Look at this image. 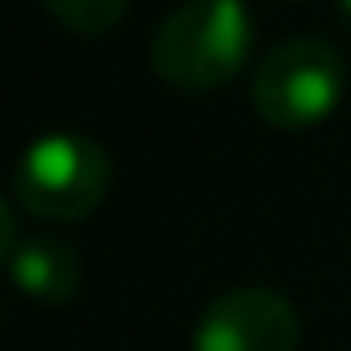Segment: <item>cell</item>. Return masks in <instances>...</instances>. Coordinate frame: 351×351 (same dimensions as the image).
<instances>
[{"instance_id": "1", "label": "cell", "mask_w": 351, "mask_h": 351, "mask_svg": "<svg viewBox=\"0 0 351 351\" xmlns=\"http://www.w3.org/2000/svg\"><path fill=\"white\" fill-rule=\"evenodd\" d=\"M254 45V18L240 0H182L152 36V67L173 89H223Z\"/></svg>"}, {"instance_id": "3", "label": "cell", "mask_w": 351, "mask_h": 351, "mask_svg": "<svg viewBox=\"0 0 351 351\" xmlns=\"http://www.w3.org/2000/svg\"><path fill=\"white\" fill-rule=\"evenodd\" d=\"M347 94V62L320 36H293L263 53V62L249 76L254 112L267 125L302 129L316 125L343 103Z\"/></svg>"}, {"instance_id": "2", "label": "cell", "mask_w": 351, "mask_h": 351, "mask_svg": "<svg viewBox=\"0 0 351 351\" xmlns=\"http://www.w3.org/2000/svg\"><path fill=\"white\" fill-rule=\"evenodd\" d=\"M112 191V156L98 138L53 129L23 152L14 169V196L27 214L49 223L89 218Z\"/></svg>"}, {"instance_id": "6", "label": "cell", "mask_w": 351, "mask_h": 351, "mask_svg": "<svg viewBox=\"0 0 351 351\" xmlns=\"http://www.w3.org/2000/svg\"><path fill=\"white\" fill-rule=\"evenodd\" d=\"M45 9L76 36H103L129 14V0H45Z\"/></svg>"}, {"instance_id": "7", "label": "cell", "mask_w": 351, "mask_h": 351, "mask_svg": "<svg viewBox=\"0 0 351 351\" xmlns=\"http://www.w3.org/2000/svg\"><path fill=\"white\" fill-rule=\"evenodd\" d=\"M338 9H343V18L351 23V0H338Z\"/></svg>"}, {"instance_id": "4", "label": "cell", "mask_w": 351, "mask_h": 351, "mask_svg": "<svg viewBox=\"0 0 351 351\" xmlns=\"http://www.w3.org/2000/svg\"><path fill=\"white\" fill-rule=\"evenodd\" d=\"M298 307L271 285H232L205 311L191 347L196 351H298Z\"/></svg>"}, {"instance_id": "5", "label": "cell", "mask_w": 351, "mask_h": 351, "mask_svg": "<svg viewBox=\"0 0 351 351\" xmlns=\"http://www.w3.org/2000/svg\"><path fill=\"white\" fill-rule=\"evenodd\" d=\"M9 276L36 302H67L80 289V254L67 240L27 236L9 254Z\"/></svg>"}]
</instances>
